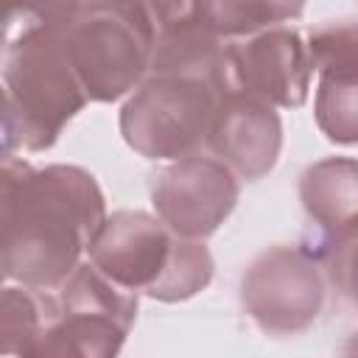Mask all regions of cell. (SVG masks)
I'll return each mask as SVG.
<instances>
[{
	"mask_svg": "<svg viewBox=\"0 0 358 358\" xmlns=\"http://www.w3.org/2000/svg\"><path fill=\"white\" fill-rule=\"evenodd\" d=\"M62 28L90 101H120L151 73L154 25L143 0L84 6Z\"/></svg>",
	"mask_w": 358,
	"mask_h": 358,
	"instance_id": "cell-3",
	"label": "cell"
},
{
	"mask_svg": "<svg viewBox=\"0 0 358 358\" xmlns=\"http://www.w3.org/2000/svg\"><path fill=\"white\" fill-rule=\"evenodd\" d=\"M308 53L319 78L358 81V22L333 20L308 31Z\"/></svg>",
	"mask_w": 358,
	"mask_h": 358,
	"instance_id": "cell-15",
	"label": "cell"
},
{
	"mask_svg": "<svg viewBox=\"0 0 358 358\" xmlns=\"http://www.w3.org/2000/svg\"><path fill=\"white\" fill-rule=\"evenodd\" d=\"M218 90L193 76L148 73L120 109V134L145 159H179L207 145Z\"/></svg>",
	"mask_w": 358,
	"mask_h": 358,
	"instance_id": "cell-4",
	"label": "cell"
},
{
	"mask_svg": "<svg viewBox=\"0 0 358 358\" xmlns=\"http://www.w3.org/2000/svg\"><path fill=\"white\" fill-rule=\"evenodd\" d=\"M227 64L229 90L246 92L274 109H294L308 101L313 73L308 42L288 25H274L241 39H229Z\"/></svg>",
	"mask_w": 358,
	"mask_h": 358,
	"instance_id": "cell-8",
	"label": "cell"
},
{
	"mask_svg": "<svg viewBox=\"0 0 358 358\" xmlns=\"http://www.w3.org/2000/svg\"><path fill=\"white\" fill-rule=\"evenodd\" d=\"M313 117L330 143L358 145V81L319 78Z\"/></svg>",
	"mask_w": 358,
	"mask_h": 358,
	"instance_id": "cell-16",
	"label": "cell"
},
{
	"mask_svg": "<svg viewBox=\"0 0 358 358\" xmlns=\"http://www.w3.org/2000/svg\"><path fill=\"white\" fill-rule=\"evenodd\" d=\"M207 148L213 157L227 162L238 179L257 182L263 179L280 159L282 148V120L274 106L229 90L218 95Z\"/></svg>",
	"mask_w": 358,
	"mask_h": 358,
	"instance_id": "cell-10",
	"label": "cell"
},
{
	"mask_svg": "<svg viewBox=\"0 0 358 358\" xmlns=\"http://www.w3.org/2000/svg\"><path fill=\"white\" fill-rule=\"evenodd\" d=\"M238 173L218 157L187 154L151 176V204L162 224L182 238H210L235 210Z\"/></svg>",
	"mask_w": 358,
	"mask_h": 358,
	"instance_id": "cell-7",
	"label": "cell"
},
{
	"mask_svg": "<svg viewBox=\"0 0 358 358\" xmlns=\"http://www.w3.org/2000/svg\"><path fill=\"white\" fill-rule=\"evenodd\" d=\"M92 3H101V0H78V11H81L84 6H92Z\"/></svg>",
	"mask_w": 358,
	"mask_h": 358,
	"instance_id": "cell-20",
	"label": "cell"
},
{
	"mask_svg": "<svg viewBox=\"0 0 358 358\" xmlns=\"http://www.w3.org/2000/svg\"><path fill=\"white\" fill-rule=\"evenodd\" d=\"M90 101L62 25H25L3 59V145L48 151Z\"/></svg>",
	"mask_w": 358,
	"mask_h": 358,
	"instance_id": "cell-2",
	"label": "cell"
},
{
	"mask_svg": "<svg viewBox=\"0 0 358 358\" xmlns=\"http://www.w3.org/2000/svg\"><path fill=\"white\" fill-rule=\"evenodd\" d=\"M319 257L324 260L330 285L347 305L358 310V221L324 235Z\"/></svg>",
	"mask_w": 358,
	"mask_h": 358,
	"instance_id": "cell-17",
	"label": "cell"
},
{
	"mask_svg": "<svg viewBox=\"0 0 358 358\" xmlns=\"http://www.w3.org/2000/svg\"><path fill=\"white\" fill-rule=\"evenodd\" d=\"M3 257L8 282L56 291L78 266L106 218L95 176L78 165L34 168L14 154L3 157Z\"/></svg>",
	"mask_w": 358,
	"mask_h": 358,
	"instance_id": "cell-1",
	"label": "cell"
},
{
	"mask_svg": "<svg viewBox=\"0 0 358 358\" xmlns=\"http://www.w3.org/2000/svg\"><path fill=\"white\" fill-rule=\"evenodd\" d=\"M78 14V0H6V20L8 22H45V25H64Z\"/></svg>",
	"mask_w": 358,
	"mask_h": 358,
	"instance_id": "cell-18",
	"label": "cell"
},
{
	"mask_svg": "<svg viewBox=\"0 0 358 358\" xmlns=\"http://www.w3.org/2000/svg\"><path fill=\"white\" fill-rule=\"evenodd\" d=\"M173 238L176 235L159 215L154 218L143 210H117L103 218L87 252L90 260L117 285L148 294L168 266Z\"/></svg>",
	"mask_w": 358,
	"mask_h": 358,
	"instance_id": "cell-9",
	"label": "cell"
},
{
	"mask_svg": "<svg viewBox=\"0 0 358 358\" xmlns=\"http://www.w3.org/2000/svg\"><path fill=\"white\" fill-rule=\"evenodd\" d=\"M56 313L34 358H109L117 355L134 319L137 291L117 285L92 260L56 288Z\"/></svg>",
	"mask_w": 358,
	"mask_h": 358,
	"instance_id": "cell-5",
	"label": "cell"
},
{
	"mask_svg": "<svg viewBox=\"0 0 358 358\" xmlns=\"http://www.w3.org/2000/svg\"><path fill=\"white\" fill-rule=\"evenodd\" d=\"M56 313V296L42 288L6 285L0 296V350L6 355L36 352Z\"/></svg>",
	"mask_w": 358,
	"mask_h": 358,
	"instance_id": "cell-12",
	"label": "cell"
},
{
	"mask_svg": "<svg viewBox=\"0 0 358 358\" xmlns=\"http://www.w3.org/2000/svg\"><path fill=\"white\" fill-rule=\"evenodd\" d=\"M299 201L327 235L358 221V159L324 157L299 176Z\"/></svg>",
	"mask_w": 358,
	"mask_h": 358,
	"instance_id": "cell-11",
	"label": "cell"
},
{
	"mask_svg": "<svg viewBox=\"0 0 358 358\" xmlns=\"http://www.w3.org/2000/svg\"><path fill=\"white\" fill-rule=\"evenodd\" d=\"M243 313L268 336L308 330L324 308V280L313 252L271 246L260 252L241 280Z\"/></svg>",
	"mask_w": 358,
	"mask_h": 358,
	"instance_id": "cell-6",
	"label": "cell"
},
{
	"mask_svg": "<svg viewBox=\"0 0 358 358\" xmlns=\"http://www.w3.org/2000/svg\"><path fill=\"white\" fill-rule=\"evenodd\" d=\"M201 22L221 39H241L296 20L305 0H196Z\"/></svg>",
	"mask_w": 358,
	"mask_h": 358,
	"instance_id": "cell-13",
	"label": "cell"
},
{
	"mask_svg": "<svg viewBox=\"0 0 358 358\" xmlns=\"http://www.w3.org/2000/svg\"><path fill=\"white\" fill-rule=\"evenodd\" d=\"M344 352H358V330L352 333V338H350V344L344 347Z\"/></svg>",
	"mask_w": 358,
	"mask_h": 358,
	"instance_id": "cell-19",
	"label": "cell"
},
{
	"mask_svg": "<svg viewBox=\"0 0 358 358\" xmlns=\"http://www.w3.org/2000/svg\"><path fill=\"white\" fill-rule=\"evenodd\" d=\"M213 271H215V263L210 249L201 243V238L176 235L168 266L159 274V280L148 288V296L159 302H185L210 285Z\"/></svg>",
	"mask_w": 358,
	"mask_h": 358,
	"instance_id": "cell-14",
	"label": "cell"
}]
</instances>
